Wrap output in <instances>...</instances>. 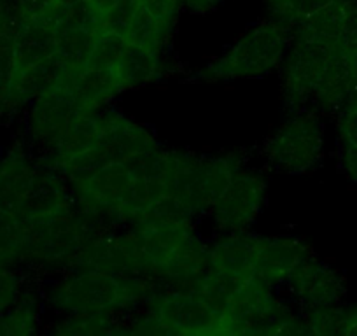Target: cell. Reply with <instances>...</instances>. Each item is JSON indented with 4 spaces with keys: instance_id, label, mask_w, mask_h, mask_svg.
I'll return each mask as SVG.
<instances>
[{
    "instance_id": "6da1fadb",
    "label": "cell",
    "mask_w": 357,
    "mask_h": 336,
    "mask_svg": "<svg viewBox=\"0 0 357 336\" xmlns=\"http://www.w3.org/2000/svg\"><path fill=\"white\" fill-rule=\"evenodd\" d=\"M130 231L146 279L183 287L208 270V249L191 222L144 221Z\"/></svg>"
},
{
    "instance_id": "7a4b0ae2",
    "label": "cell",
    "mask_w": 357,
    "mask_h": 336,
    "mask_svg": "<svg viewBox=\"0 0 357 336\" xmlns=\"http://www.w3.org/2000/svg\"><path fill=\"white\" fill-rule=\"evenodd\" d=\"M153 293V280L144 277L74 272L51 287L50 303L68 315H114Z\"/></svg>"
},
{
    "instance_id": "3957f363",
    "label": "cell",
    "mask_w": 357,
    "mask_h": 336,
    "mask_svg": "<svg viewBox=\"0 0 357 336\" xmlns=\"http://www.w3.org/2000/svg\"><path fill=\"white\" fill-rule=\"evenodd\" d=\"M105 219L72 212L63 217L25 222L23 263L39 268H70L81 250L98 236L111 233Z\"/></svg>"
},
{
    "instance_id": "277c9868",
    "label": "cell",
    "mask_w": 357,
    "mask_h": 336,
    "mask_svg": "<svg viewBox=\"0 0 357 336\" xmlns=\"http://www.w3.org/2000/svg\"><path fill=\"white\" fill-rule=\"evenodd\" d=\"M293 26L282 22H263L242 37L222 58L198 74L205 81L261 77L279 67L293 36Z\"/></svg>"
},
{
    "instance_id": "5b68a950",
    "label": "cell",
    "mask_w": 357,
    "mask_h": 336,
    "mask_svg": "<svg viewBox=\"0 0 357 336\" xmlns=\"http://www.w3.org/2000/svg\"><path fill=\"white\" fill-rule=\"evenodd\" d=\"M324 147V126L315 112H298L287 119L264 146V156L280 172L305 174L319 163Z\"/></svg>"
},
{
    "instance_id": "8992f818",
    "label": "cell",
    "mask_w": 357,
    "mask_h": 336,
    "mask_svg": "<svg viewBox=\"0 0 357 336\" xmlns=\"http://www.w3.org/2000/svg\"><path fill=\"white\" fill-rule=\"evenodd\" d=\"M147 303V314L151 317L181 336H195L205 329L214 328L226 319L188 287H174L161 293H153Z\"/></svg>"
},
{
    "instance_id": "52a82bcc",
    "label": "cell",
    "mask_w": 357,
    "mask_h": 336,
    "mask_svg": "<svg viewBox=\"0 0 357 336\" xmlns=\"http://www.w3.org/2000/svg\"><path fill=\"white\" fill-rule=\"evenodd\" d=\"M335 49L317 43L294 40L284 67V102L287 107L301 109L314 100L326 65Z\"/></svg>"
},
{
    "instance_id": "ba28073f",
    "label": "cell",
    "mask_w": 357,
    "mask_h": 336,
    "mask_svg": "<svg viewBox=\"0 0 357 336\" xmlns=\"http://www.w3.org/2000/svg\"><path fill=\"white\" fill-rule=\"evenodd\" d=\"M133 183L135 177L128 167L125 163H114L81 183L72 184L75 200L81 208L79 212L116 222V214Z\"/></svg>"
},
{
    "instance_id": "9c48e42d",
    "label": "cell",
    "mask_w": 357,
    "mask_h": 336,
    "mask_svg": "<svg viewBox=\"0 0 357 336\" xmlns=\"http://www.w3.org/2000/svg\"><path fill=\"white\" fill-rule=\"evenodd\" d=\"M266 181L261 174L238 170L218 204L212 207L214 221L222 231L238 233L249 228L263 208Z\"/></svg>"
},
{
    "instance_id": "30bf717a",
    "label": "cell",
    "mask_w": 357,
    "mask_h": 336,
    "mask_svg": "<svg viewBox=\"0 0 357 336\" xmlns=\"http://www.w3.org/2000/svg\"><path fill=\"white\" fill-rule=\"evenodd\" d=\"M86 114H89V111H84L56 81L32 102L29 119L30 137L47 149L61 133Z\"/></svg>"
},
{
    "instance_id": "8fae6325",
    "label": "cell",
    "mask_w": 357,
    "mask_h": 336,
    "mask_svg": "<svg viewBox=\"0 0 357 336\" xmlns=\"http://www.w3.org/2000/svg\"><path fill=\"white\" fill-rule=\"evenodd\" d=\"M314 258L310 247L293 236H261L254 277L272 287L291 277Z\"/></svg>"
},
{
    "instance_id": "7c38bea8",
    "label": "cell",
    "mask_w": 357,
    "mask_h": 336,
    "mask_svg": "<svg viewBox=\"0 0 357 336\" xmlns=\"http://www.w3.org/2000/svg\"><path fill=\"white\" fill-rule=\"evenodd\" d=\"M74 200L67 190L65 179L46 165L37 163L36 179L30 193L20 211L18 219L23 222H40L47 219L72 214Z\"/></svg>"
},
{
    "instance_id": "4fadbf2b",
    "label": "cell",
    "mask_w": 357,
    "mask_h": 336,
    "mask_svg": "<svg viewBox=\"0 0 357 336\" xmlns=\"http://www.w3.org/2000/svg\"><path fill=\"white\" fill-rule=\"evenodd\" d=\"M298 300L308 308L338 307L347 296L345 279L335 268L312 258L289 280Z\"/></svg>"
},
{
    "instance_id": "5bb4252c",
    "label": "cell",
    "mask_w": 357,
    "mask_h": 336,
    "mask_svg": "<svg viewBox=\"0 0 357 336\" xmlns=\"http://www.w3.org/2000/svg\"><path fill=\"white\" fill-rule=\"evenodd\" d=\"M37 163L22 144L9 147L0 158V214L18 217L36 179Z\"/></svg>"
},
{
    "instance_id": "9a60e30c",
    "label": "cell",
    "mask_w": 357,
    "mask_h": 336,
    "mask_svg": "<svg viewBox=\"0 0 357 336\" xmlns=\"http://www.w3.org/2000/svg\"><path fill=\"white\" fill-rule=\"evenodd\" d=\"M98 123H100V142L111 149L118 163H125L139 154L160 149L153 133L119 112H100Z\"/></svg>"
},
{
    "instance_id": "2e32d148",
    "label": "cell",
    "mask_w": 357,
    "mask_h": 336,
    "mask_svg": "<svg viewBox=\"0 0 357 336\" xmlns=\"http://www.w3.org/2000/svg\"><path fill=\"white\" fill-rule=\"evenodd\" d=\"M261 236L238 231L219 240L208 249V268L236 279H250L256 268Z\"/></svg>"
},
{
    "instance_id": "e0dca14e",
    "label": "cell",
    "mask_w": 357,
    "mask_h": 336,
    "mask_svg": "<svg viewBox=\"0 0 357 336\" xmlns=\"http://www.w3.org/2000/svg\"><path fill=\"white\" fill-rule=\"evenodd\" d=\"M354 98H357V65L336 47L326 65L314 102L324 111H342Z\"/></svg>"
},
{
    "instance_id": "ac0fdd59",
    "label": "cell",
    "mask_w": 357,
    "mask_h": 336,
    "mask_svg": "<svg viewBox=\"0 0 357 336\" xmlns=\"http://www.w3.org/2000/svg\"><path fill=\"white\" fill-rule=\"evenodd\" d=\"M58 82L84 111L89 112H98L123 91L114 70L104 68L86 67L75 74L61 72Z\"/></svg>"
},
{
    "instance_id": "d6986e66",
    "label": "cell",
    "mask_w": 357,
    "mask_h": 336,
    "mask_svg": "<svg viewBox=\"0 0 357 336\" xmlns=\"http://www.w3.org/2000/svg\"><path fill=\"white\" fill-rule=\"evenodd\" d=\"M56 53V32L40 20H20L15 36V72L13 75L46 61Z\"/></svg>"
},
{
    "instance_id": "ffe728a7",
    "label": "cell",
    "mask_w": 357,
    "mask_h": 336,
    "mask_svg": "<svg viewBox=\"0 0 357 336\" xmlns=\"http://www.w3.org/2000/svg\"><path fill=\"white\" fill-rule=\"evenodd\" d=\"M61 72H63V68L58 63L56 56H53L13 75L8 100V116L16 114L20 109H23L26 104L36 100L39 95H43L44 91L50 90L58 81Z\"/></svg>"
},
{
    "instance_id": "44dd1931",
    "label": "cell",
    "mask_w": 357,
    "mask_h": 336,
    "mask_svg": "<svg viewBox=\"0 0 357 336\" xmlns=\"http://www.w3.org/2000/svg\"><path fill=\"white\" fill-rule=\"evenodd\" d=\"M20 25L15 0H0V125L8 116L9 90L15 72V36Z\"/></svg>"
},
{
    "instance_id": "7402d4cb",
    "label": "cell",
    "mask_w": 357,
    "mask_h": 336,
    "mask_svg": "<svg viewBox=\"0 0 357 336\" xmlns=\"http://www.w3.org/2000/svg\"><path fill=\"white\" fill-rule=\"evenodd\" d=\"M347 8L336 0L328 8L321 9L319 13L312 15L305 22L294 26V40H307V43H317L328 46L331 49L340 46L345 25Z\"/></svg>"
},
{
    "instance_id": "603a6c76",
    "label": "cell",
    "mask_w": 357,
    "mask_h": 336,
    "mask_svg": "<svg viewBox=\"0 0 357 336\" xmlns=\"http://www.w3.org/2000/svg\"><path fill=\"white\" fill-rule=\"evenodd\" d=\"M158 72H160V54L133 43L126 44L125 53L114 68L116 79L123 91L154 81Z\"/></svg>"
},
{
    "instance_id": "cb8c5ba5",
    "label": "cell",
    "mask_w": 357,
    "mask_h": 336,
    "mask_svg": "<svg viewBox=\"0 0 357 336\" xmlns=\"http://www.w3.org/2000/svg\"><path fill=\"white\" fill-rule=\"evenodd\" d=\"M100 33L91 30H63L56 33V56L63 72L75 74L88 67L95 43Z\"/></svg>"
},
{
    "instance_id": "d4e9b609",
    "label": "cell",
    "mask_w": 357,
    "mask_h": 336,
    "mask_svg": "<svg viewBox=\"0 0 357 336\" xmlns=\"http://www.w3.org/2000/svg\"><path fill=\"white\" fill-rule=\"evenodd\" d=\"M39 317L37 298L32 294L22 296L15 307L0 315V336H36Z\"/></svg>"
},
{
    "instance_id": "484cf974",
    "label": "cell",
    "mask_w": 357,
    "mask_h": 336,
    "mask_svg": "<svg viewBox=\"0 0 357 336\" xmlns=\"http://www.w3.org/2000/svg\"><path fill=\"white\" fill-rule=\"evenodd\" d=\"M25 222L15 215L0 214V270H13L23 263Z\"/></svg>"
},
{
    "instance_id": "4316f807",
    "label": "cell",
    "mask_w": 357,
    "mask_h": 336,
    "mask_svg": "<svg viewBox=\"0 0 357 336\" xmlns=\"http://www.w3.org/2000/svg\"><path fill=\"white\" fill-rule=\"evenodd\" d=\"M116 326L114 315H68L50 336H112Z\"/></svg>"
},
{
    "instance_id": "83f0119b",
    "label": "cell",
    "mask_w": 357,
    "mask_h": 336,
    "mask_svg": "<svg viewBox=\"0 0 357 336\" xmlns=\"http://www.w3.org/2000/svg\"><path fill=\"white\" fill-rule=\"evenodd\" d=\"M168 32H170V26L158 22L151 13H147L146 9L140 6L126 40L133 44H139V46L147 47V49L160 54V49L161 46H163L165 39H167Z\"/></svg>"
},
{
    "instance_id": "f1b7e54d",
    "label": "cell",
    "mask_w": 357,
    "mask_h": 336,
    "mask_svg": "<svg viewBox=\"0 0 357 336\" xmlns=\"http://www.w3.org/2000/svg\"><path fill=\"white\" fill-rule=\"evenodd\" d=\"M307 324L314 336H345L349 328V307H328L308 310Z\"/></svg>"
},
{
    "instance_id": "f546056e",
    "label": "cell",
    "mask_w": 357,
    "mask_h": 336,
    "mask_svg": "<svg viewBox=\"0 0 357 336\" xmlns=\"http://www.w3.org/2000/svg\"><path fill=\"white\" fill-rule=\"evenodd\" d=\"M268 2H270V8L277 15L279 22L294 29L298 23L305 22L312 15L328 8L336 0H268Z\"/></svg>"
},
{
    "instance_id": "4dcf8cb0",
    "label": "cell",
    "mask_w": 357,
    "mask_h": 336,
    "mask_svg": "<svg viewBox=\"0 0 357 336\" xmlns=\"http://www.w3.org/2000/svg\"><path fill=\"white\" fill-rule=\"evenodd\" d=\"M128 40L116 33H100L95 43L93 53L88 61V67L104 68V70H114L118 61L121 60L126 49Z\"/></svg>"
},
{
    "instance_id": "1f68e13d",
    "label": "cell",
    "mask_w": 357,
    "mask_h": 336,
    "mask_svg": "<svg viewBox=\"0 0 357 336\" xmlns=\"http://www.w3.org/2000/svg\"><path fill=\"white\" fill-rule=\"evenodd\" d=\"M139 8V0H119L114 8L102 15V33H116L126 39Z\"/></svg>"
},
{
    "instance_id": "d6a6232c",
    "label": "cell",
    "mask_w": 357,
    "mask_h": 336,
    "mask_svg": "<svg viewBox=\"0 0 357 336\" xmlns=\"http://www.w3.org/2000/svg\"><path fill=\"white\" fill-rule=\"evenodd\" d=\"M22 296V277L15 270H0V315L15 307Z\"/></svg>"
},
{
    "instance_id": "836d02e7",
    "label": "cell",
    "mask_w": 357,
    "mask_h": 336,
    "mask_svg": "<svg viewBox=\"0 0 357 336\" xmlns=\"http://www.w3.org/2000/svg\"><path fill=\"white\" fill-rule=\"evenodd\" d=\"M340 49L357 65V9L347 8L345 25H343Z\"/></svg>"
},
{
    "instance_id": "e575fe53",
    "label": "cell",
    "mask_w": 357,
    "mask_h": 336,
    "mask_svg": "<svg viewBox=\"0 0 357 336\" xmlns=\"http://www.w3.org/2000/svg\"><path fill=\"white\" fill-rule=\"evenodd\" d=\"M139 4L146 9L147 13L154 16L158 22H161L163 25L170 26L174 23L175 15H177L178 2L177 0H139Z\"/></svg>"
},
{
    "instance_id": "d590c367",
    "label": "cell",
    "mask_w": 357,
    "mask_h": 336,
    "mask_svg": "<svg viewBox=\"0 0 357 336\" xmlns=\"http://www.w3.org/2000/svg\"><path fill=\"white\" fill-rule=\"evenodd\" d=\"M340 132L343 142L357 147V98L349 102L340 112Z\"/></svg>"
},
{
    "instance_id": "8d00e7d4",
    "label": "cell",
    "mask_w": 357,
    "mask_h": 336,
    "mask_svg": "<svg viewBox=\"0 0 357 336\" xmlns=\"http://www.w3.org/2000/svg\"><path fill=\"white\" fill-rule=\"evenodd\" d=\"M20 20H37L46 15L58 0H15Z\"/></svg>"
},
{
    "instance_id": "74e56055",
    "label": "cell",
    "mask_w": 357,
    "mask_h": 336,
    "mask_svg": "<svg viewBox=\"0 0 357 336\" xmlns=\"http://www.w3.org/2000/svg\"><path fill=\"white\" fill-rule=\"evenodd\" d=\"M343 168L350 179L357 184V147L345 144L343 147Z\"/></svg>"
},
{
    "instance_id": "f35d334b",
    "label": "cell",
    "mask_w": 357,
    "mask_h": 336,
    "mask_svg": "<svg viewBox=\"0 0 357 336\" xmlns=\"http://www.w3.org/2000/svg\"><path fill=\"white\" fill-rule=\"evenodd\" d=\"M181 2H186L188 8L193 9V11L204 13L207 11V9L214 8L215 4H219L221 0H181Z\"/></svg>"
},
{
    "instance_id": "ab89813d",
    "label": "cell",
    "mask_w": 357,
    "mask_h": 336,
    "mask_svg": "<svg viewBox=\"0 0 357 336\" xmlns=\"http://www.w3.org/2000/svg\"><path fill=\"white\" fill-rule=\"evenodd\" d=\"M89 4L93 6L95 9H97L100 15H105V13L109 11L111 8H114L116 4H118L119 0H88Z\"/></svg>"
},
{
    "instance_id": "60d3db41",
    "label": "cell",
    "mask_w": 357,
    "mask_h": 336,
    "mask_svg": "<svg viewBox=\"0 0 357 336\" xmlns=\"http://www.w3.org/2000/svg\"><path fill=\"white\" fill-rule=\"evenodd\" d=\"M77 2H82V0H58V4H63V6H72V4H77Z\"/></svg>"
},
{
    "instance_id": "b9f144b4",
    "label": "cell",
    "mask_w": 357,
    "mask_h": 336,
    "mask_svg": "<svg viewBox=\"0 0 357 336\" xmlns=\"http://www.w3.org/2000/svg\"><path fill=\"white\" fill-rule=\"evenodd\" d=\"M177 2H181V0H177Z\"/></svg>"
}]
</instances>
